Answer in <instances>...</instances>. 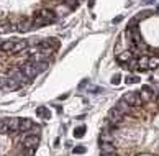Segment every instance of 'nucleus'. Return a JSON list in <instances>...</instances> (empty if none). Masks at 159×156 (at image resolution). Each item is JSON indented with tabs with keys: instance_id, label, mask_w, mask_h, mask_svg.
Here are the masks:
<instances>
[{
	"instance_id": "obj_7",
	"label": "nucleus",
	"mask_w": 159,
	"mask_h": 156,
	"mask_svg": "<svg viewBox=\"0 0 159 156\" xmlns=\"http://www.w3.org/2000/svg\"><path fill=\"white\" fill-rule=\"evenodd\" d=\"M156 92H152V89L149 87V86H143V89H141V92H139V95H141V99H143V102H149V100H152V95H154Z\"/></svg>"
},
{
	"instance_id": "obj_12",
	"label": "nucleus",
	"mask_w": 159,
	"mask_h": 156,
	"mask_svg": "<svg viewBox=\"0 0 159 156\" xmlns=\"http://www.w3.org/2000/svg\"><path fill=\"white\" fill-rule=\"evenodd\" d=\"M38 15H41L43 18H46L49 23H52L56 20V15H54V12H51V10H46V8H43V10H39V12H36Z\"/></svg>"
},
{
	"instance_id": "obj_9",
	"label": "nucleus",
	"mask_w": 159,
	"mask_h": 156,
	"mask_svg": "<svg viewBox=\"0 0 159 156\" xmlns=\"http://www.w3.org/2000/svg\"><path fill=\"white\" fill-rule=\"evenodd\" d=\"M28 46H30V43L26 40H15V46H13V51L11 53H23Z\"/></svg>"
},
{
	"instance_id": "obj_13",
	"label": "nucleus",
	"mask_w": 159,
	"mask_h": 156,
	"mask_svg": "<svg viewBox=\"0 0 159 156\" xmlns=\"http://www.w3.org/2000/svg\"><path fill=\"white\" fill-rule=\"evenodd\" d=\"M44 25H49V21L43 18L41 15H34V18H33V28H39V26H44Z\"/></svg>"
},
{
	"instance_id": "obj_22",
	"label": "nucleus",
	"mask_w": 159,
	"mask_h": 156,
	"mask_svg": "<svg viewBox=\"0 0 159 156\" xmlns=\"http://www.w3.org/2000/svg\"><path fill=\"white\" fill-rule=\"evenodd\" d=\"M34 64H36V68H38L39 73H43V71L48 69V63H46V61H39V63H34Z\"/></svg>"
},
{
	"instance_id": "obj_29",
	"label": "nucleus",
	"mask_w": 159,
	"mask_h": 156,
	"mask_svg": "<svg viewBox=\"0 0 159 156\" xmlns=\"http://www.w3.org/2000/svg\"><path fill=\"white\" fill-rule=\"evenodd\" d=\"M0 127H2V120H0Z\"/></svg>"
},
{
	"instance_id": "obj_20",
	"label": "nucleus",
	"mask_w": 159,
	"mask_h": 156,
	"mask_svg": "<svg viewBox=\"0 0 159 156\" xmlns=\"http://www.w3.org/2000/svg\"><path fill=\"white\" fill-rule=\"evenodd\" d=\"M36 113L39 117H43V118H49L51 117V113H49V110L46 109V107H39V109H36Z\"/></svg>"
},
{
	"instance_id": "obj_17",
	"label": "nucleus",
	"mask_w": 159,
	"mask_h": 156,
	"mask_svg": "<svg viewBox=\"0 0 159 156\" xmlns=\"http://www.w3.org/2000/svg\"><path fill=\"white\" fill-rule=\"evenodd\" d=\"M113 141V136H111L110 131L107 130H103L102 133H100V143H111Z\"/></svg>"
},
{
	"instance_id": "obj_10",
	"label": "nucleus",
	"mask_w": 159,
	"mask_h": 156,
	"mask_svg": "<svg viewBox=\"0 0 159 156\" xmlns=\"http://www.w3.org/2000/svg\"><path fill=\"white\" fill-rule=\"evenodd\" d=\"M111 153H116V149L111 143H100V154H111Z\"/></svg>"
},
{
	"instance_id": "obj_25",
	"label": "nucleus",
	"mask_w": 159,
	"mask_h": 156,
	"mask_svg": "<svg viewBox=\"0 0 159 156\" xmlns=\"http://www.w3.org/2000/svg\"><path fill=\"white\" fill-rule=\"evenodd\" d=\"M10 25H3V26H0V33H8L10 31Z\"/></svg>"
},
{
	"instance_id": "obj_1",
	"label": "nucleus",
	"mask_w": 159,
	"mask_h": 156,
	"mask_svg": "<svg viewBox=\"0 0 159 156\" xmlns=\"http://www.w3.org/2000/svg\"><path fill=\"white\" fill-rule=\"evenodd\" d=\"M21 73H23V76L26 77V79H33V77H36L38 74H39V71H38V68H36V64L34 63H31V61H26L25 64L21 66Z\"/></svg>"
},
{
	"instance_id": "obj_21",
	"label": "nucleus",
	"mask_w": 159,
	"mask_h": 156,
	"mask_svg": "<svg viewBox=\"0 0 159 156\" xmlns=\"http://www.w3.org/2000/svg\"><path fill=\"white\" fill-rule=\"evenodd\" d=\"M84 135H85V127H79V128L74 130V136L75 138H82Z\"/></svg>"
},
{
	"instance_id": "obj_24",
	"label": "nucleus",
	"mask_w": 159,
	"mask_h": 156,
	"mask_svg": "<svg viewBox=\"0 0 159 156\" xmlns=\"http://www.w3.org/2000/svg\"><path fill=\"white\" fill-rule=\"evenodd\" d=\"M74 153H75V154H79V153H85V146H77V148H74Z\"/></svg>"
},
{
	"instance_id": "obj_26",
	"label": "nucleus",
	"mask_w": 159,
	"mask_h": 156,
	"mask_svg": "<svg viewBox=\"0 0 159 156\" xmlns=\"http://www.w3.org/2000/svg\"><path fill=\"white\" fill-rule=\"evenodd\" d=\"M111 82H113V84H118V82H120V76H113V79H111Z\"/></svg>"
},
{
	"instance_id": "obj_18",
	"label": "nucleus",
	"mask_w": 159,
	"mask_h": 156,
	"mask_svg": "<svg viewBox=\"0 0 159 156\" xmlns=\"http://www.w3.org/2000/svg\"><path fill=\"white\" fill-rule=\"evenodd\" d=\"M13 46H15V40L3 41V43H2V51H5V53H8V51H13Z\"/></svg>"
},
{
	"instance_id": "obj_4",
	"label": "nucleus",
	"mask_w": 159,
	"mask_h": 156,
	"mask_svg": "<svg viewBox=\"0 0 159 156\" xmlns=\"http://www.w3.org/2000/svg\"><path fill=\"white\" fill-rule=\"evenodd\" d=\"M21 143L25 148H36L39 145V136L38 135H26Z\"/></svg>"
},
{
	"instance_id": "obj_8",
	"label": "nucleus",
	"mask_w": 159,
	"mask_h": 156,
	"mask_svg": "<svg viewBox=\"0 0 159 156\" xmlns=\"http://www.w3.org/2000/svg\"><path fill=\"white\" fill-rule=\"evenodd\" d=\"M33 128V122L30 118H21L20 120V127H18V131H21V133H28Z\"/></svg>"
},
{
	"instance_id": "obj_15",
	"label": "nucleus",
	"mask_w": 159,
	"mask_h": 156,
	"mask_svg": "<svg viewBox=\"0 0 159 156\" xmlns=\"http://www.w3.org/2000/svg\"><path fill=\"white\" fill-rule=\"evenodd\" d=\"M136 63H138V71H146V69H149V68H148L149 58H146L144 54H143V56H139V58L136 59Z\"/></svg>"
},
{
	"instance_id": "obj_28",
	"label": "nucleus",
	"mask_w": 159,
	"mask_h": 156,
	"mask_svg": "<svg viewBox=\"0 0 159 156\" xmlns=\"http://www.w3.org/2000/svg\"><path fill=\"white\" fill-rule=\"evenodd\" d=\"M2 43H3V41H2V40H0V50H2Z\"/></svg>"
},
{
	"instance_id": "obj_19",
	"label": "nucleus",
	"mask_w": 159,
	"mask_h": 156,
	"mask_svg": "<svg viewBox=\"0 0 159 156\" xmlns=\"http://www.w3.org/2000/svg\"><path fill=\"white\" fill-rule=\"evenodd\" d=\"M148 68H149V69H157V68H159V58H157V56H152V58H149Z\"/></svg>"
},
{
	"instance_id": "obj_11",
	"label": "nucleus",
	"mask_w": 159,
	"mask_h": 156,
	"mask_svg": "<svg viewBox=\"0 0 159 156\" xmlns=\"http://www.w3.org/2000/svg\"><path fill=\"white\" fill-rule=\"evenodd\" d=\"M30 28H33V20H21L18 25H16V30H18V31H21V33L28 31Z\"/></svg>"
},
{
	"instance_id": "obj_14",
	"label": "nucleus",
	"mask_w": 159,
	"mask_h": 156,
	"mask_svg": "<svg viewBox=\"0 0 159 156\" xmlns=\"http://www.w3.org/2000/svg\"><path fill=\"white\" fill-rule=\"evenodd\" d=\"M131 58H133V53L129 51V50L123 51V53H120V54L116 56V59H118V63H129V61H131Z\"/></svg>"
},
{
	"instance_id": "obj_27",
	"label": "nucleus",
	"mask_w": 159,
	"mask_h": 156,
	"mask_svg": "<svg viewBox=\"0 0 159 156\" xmlns=\"http://www.w3.org/2000/svg\"><path fill=\"white\" fill-rule=\"evenodd\" d=\"M102 156H116V153H111V154H102Z\"/></svg>"
},
{
	"instance_id": "obj_6",
	"label": "nucleus",
	"mask_w": 159,
	"mask_h": 156,
	"mask_svg": "<svg viewBox=\"0 0 159 156\" xmlns=\"http://www.w3.org/2000/svg\"><path fill=\"white\" fill-rule=\"evenodd\" d=\"M20 120L21 118H3L2 122L8 127L10 131H18V127H20Z\"/></svg>"
},
{
	"instance_id": "obj_2",
	"label": "nucleus",
	"mask_w": 159,
	"mask_h": 156,
	"mask_svg": "<svg viewBox=\"0 0 159 156\" xmlns=\"http://www.w3.org/2000/svg\"><path fill=\"white\" fill-rule=\"evenodd\" d=\"M121 99L125 100V102H128L131 107H141V105L144 104L143 99H141V95H139V92H126Z\"/></svg>"
},
{
	"instance_id": "obj_16",
	"label": "nucleus",
	"mask_w": 159,
	"mask_h": 156,
	"mask_svg": "<svg viewBox=\"0 0 159 156\" xmlns=\"http://www.w3.org/2000/svg\"><path fill=\"white\" fill-rule=\"evenodd\" d=\"M7 87L11 89V91H15V89H20L21 87V82L13 79V77H8V79H7Z\"/></svg>"
},
{
	"instance_id": "obj_3",
	"label": "nucleus",
	"mask_w": 159,
	"mask_h": 156,
	"mask_svg": "<svg viewBox=\"0 0 159 156\" xmlns=\"http://www.w3.org/2000/svg\"><path fill=\"white\" fill-rule=\"evenodd\" d=\"M123 113L116 109V107H113V109H110L108 110V115H107V120H108V123L111 125V127H115V125H118L123 122Z\"/></svg>"
},
{
	"instance_id": "obj_5",
	"label": "nucleus",
	"mask_w": 159,
	"mask_h": 156,
	"mask_svg": "<svg viewBox=\"0 0 159 156\" xmlns=\"http://www.w3.org/2000/svg\"><path fill=\"white\" fill-rule=\"evenodd\" d=\"M116 109H118L123 115H129V113L133 112V107L128 104V102H125L123 99H120L118 102H116Z\"/></svg>"
},
{
	"instance_id": "obj_23",
	"label": "nucleus",
	"mask_w": 159,
	"mask_h": 156,
	"mask_svg": "<svg viewBox=\"0 0 159 156\" xmlns=\"http://www.w3.org/2000/svg\"><path fill=\"white\" fill-rule=\"evenodd\" d=\"M133 82H139V77H138V76H129V77H126V84H133Z\"/></svg>"
}]
</instances>
